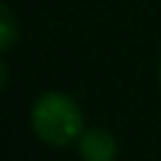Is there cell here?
Masks as SVG:
<instances>
[{
	"label": "cell",
	"mask_w": 161,
	"mask_h": 161,
	"mask_svg": "<svg viewBox=\"0 0 161 161\" xmlns=\"http://www.w3.org/2000/svg\"><path fill=\"white\" fill-rule=\"evenodd\" d=\"M30 126L43 143L60 148L80 138L83 113L70 96L60 91H48L35 98L30 108Z\"/></svg>",
	"instance_id": "obj_1"
},
{
	"label": "cell",
	"mask_w": 161,
	"mask_h": 161,
	"mask_svg": "<svg viewBox=\"0 0 161 161\" xmlns=\"http://www.w3.org/2000/svg\"><path fill=\"white\" fill-rule=\"evenodd\" d=\"M78 156L83 161H116L118 143L106 128H86L78 138Z\"/></svg>",
	"instance_id": "obj_2"
},
{
	"label": "cell",
	"mask_w": 161,
	"mask_h": 161,
	"mask_svg": "<svg viewBox=\"0 0 161 161\" xmlns=\"http://www.w3.org/2000/svg\"><path fill=\"white\" fill-rule=\"evenodd\" d=\"M15 20H13V13H10V8H5L3 5V23H0V45H3V50H8L10 45H13V40H15Z\"/></svg>",
	"instance_id": "obj_3"
},
{
	"label": "cell",
	"mask_w": 161,
	"mask_h": 161,
	"mask_svg": "<svg viewBox=\"0 0 161 161\" xmlns=\"http://www.w3.org/2000/svg\"><path fill=\"white\" fill-rule=\"evenodd\" d=\"M158 80H161V63H158Z\"/></svg>",
	"instance_id": "obj_4"
}]
</instances>
